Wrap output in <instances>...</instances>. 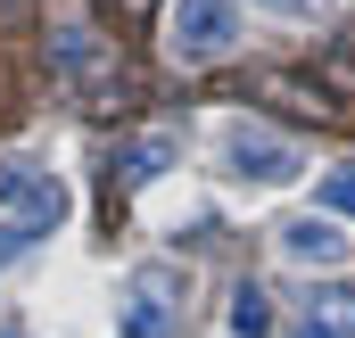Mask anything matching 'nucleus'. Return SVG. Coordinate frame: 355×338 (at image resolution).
Wrapping results in <instances>:
<instances>
[{"instance_id": "f257e3e1", "label": "nucleus", "mask_w": 355, "mask_h": 338, "mask_svg": "<svg viewBox=\"0 0 355 338\" xmlns=\"http://www.w3.org/2000/svg\"><path fill=\"white\" fill-rule=\"evenodd\" d=\"M240 42V0H174L166 8V58L174 66H215Z\"/></svg>"}, {"instance_id": "f03ea898", "label": "nucleus", "mask_w": 355, "mask_h": 338, "mask_svg": "<svg viewBox=\"0 0 355 338\" xmlns=\"http://www.w3.org/2000/svg\"><path fill=\"white\" fill-rule=\"evenodd\" d=\"M182 305H190V272L182 264H132L124 281V338H174L182 330Z\"/></svg>"}, {"instance_id": "7ed1b4c3", "label": "nucleus", "mask_w": 355, "mask_h": 338, "mask_svg": "<svg viewBox=\"0 0 355 338\" xmlns=\"http://www.w3.org/2000/svg\"><path fill=\"white\" fill-rule=\"evenodd\" d=\"M67 206H75V198H67V181H58L50 166H33V157H0V215H8V223H33V231L50 240V231L67 223Z\"/></svg>"}, {"instance_id": "20e7f679", "label": "nucleus", "mask_w": 355, "mask_h": 338, "mask_svg": "<svg viewBox=\"0 0 355 338\" xmlns=\"http://www.w3.org/2000/svg\"><path fill=\"white\" fill-rule=\"evenodd\" d=\"M223 173L248 181V190H281V181L306 173V157H297V141H281L265 124H232V132H223Z\"/></svg>"}, {"instance_id": "39448f33", "label": "nucleus", "mask_w": 355, "mask_h": 338, "mask_svg": "<svg viewBox=\"0 0 355 338\" xmlns=\"http://www.w3.org/2000/svg\"><path fill=\"white\" fill-rule=\"evenodd\" d=\"M281 256L306 264V272H339V264H355V231H339L331 215H289L281 223Z\"/></svg>"}, {"instance_id": "423d86ee", "label": "nucleus", "mask_w": 355, "mask_h": 338, "mask_svg": "<svg viewBox=\"0 0 355 338\" xmlns=\"http://www.w3.org/2000/svg\"><path fill=\"white\" fill-rule=\"evenodd\" d=\"M297 338H355V289H314L297 314Z\"/></svg>"}, {"instance_id": "0eeeda50", "label": "nucleus", "mask_w": 355, "mask_h": 338, "mask_svg": "<svg viewBox=\"0 0 355 338\" xmlns=\"http://www.w3.org/2000/svg\"><path fill=\"white\" fill-rule=\"evenodd\" d=\"M174 149H182V132H141L132 149H116V181H124V190H141V181H157Z\"/></svg>"}, {"instance_id": "6e6552de", "label": "nucleus", "mask_w": 355, "mask_h": 338, "mask_svg": "<svg viewBox=\"0 0 355 338\" xmlns=\"http://www.w3.org/2000/svg\"><path fill=\"white\" fill-rule=\"evenodd\" d=\"M223 322H232V338H272V297L248 281V289L232 297V314H223Z\"/></svg>"}, {"instance_id": "1a4fd4ad", "label": "nucleus", "mask_w": 355, "mask_h": 338, "mask_svg": "<svg viewBox=\"0 0 355 338\" xmlns=\"http://www.w3.org/2000/svg\"><path fill=\"white\" fill-rule=\"evenodd\" d=\"M322 206H331V215H355V166H339L322 181Z\"/></svg>"}, {"instance_id": "9d476101", "label": "nucleus", "mask_w": 355, "mask_h": 338, "mask_svg": "<svg viewBox=\"0 0 355 338\" xmlns=\"http://www.w3.org/2000/svg\"><path fill=\"white\" fill-rule=\"evenodd\" d=\"M272 17H297V25H314V17H331V0H257Z\"/></svg>"}, {"instance_id": "9b49d317", "label": "nucleus", "mask_w": 355, "mask_h": 338, "mask_svg": "<svg viewBox=\"0 0 355 338\" xmlns=\"http://www.w3.org/2000/svg\"><path fill=\"white\" fill-rule=\"evenodd\" d=\"M33 240H42V231H33V223H0V264H17V256L33 248Z\"/></svg>"}, {"instance_id": "f8f14e48", "label": "nucleus", "mask_w": 355, "mask_h": 338, "mask_svg": "<svg viewBox=\"0 0 355 338\" xmlns=\"http://www.w3.org/2000/svg\"><path fill=\"white\" fill-rule=\"evenodd\" d=\"M0 338H33V330H25V322H8V314H0Z\"/></svg>"}]
</instances>
